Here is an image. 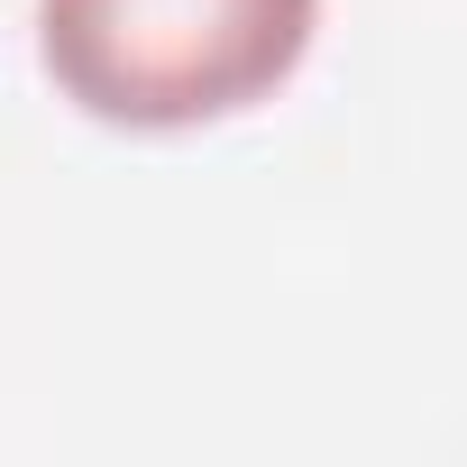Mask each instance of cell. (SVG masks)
I'll list each match as a JSON object with an SVG mask.
<instances>
[{
	"label": "cell",
	"instance_id": "1",
	"mask_svg": "<svg viewBox=\"0 0 467 467\" xmlns=\"http://www.w3.org/2000/svg\"><path fill=\"white\" fill-rule=\"evenodd\" d=\"M321 37V0H37L56 101L119 138H192L266 110Z\"/></svg>",
	"mask_w": 467,
	"mask_h": 467
}]
</instances>
